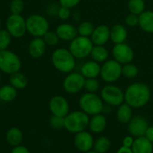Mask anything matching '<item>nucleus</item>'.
<instances>
[{"instance_id": "obj_22", "label": "nucleus", "mask_w": 153, "mask_h": 153, "mask_svg": "<svg viewBox=\"0 0 153 153\" xmlns=\"http://www.w3.org/2000/svg\"><path fill=\"white\" fill-rule=\"evenodd\" d=\"M131 149L134 153H153V143L145 136L137 137Z\"/></svg>"}, {"instance_id": "obj_8", "label": "nucleus", "mask_w": 153, "mask_h": 153, "mask_svg": "<svg viewBox=\"0 0 153 153\" xmlns=\"http://www.w3.org/2000/svg\"><path fill=\"white\" fill-rule=\"evenodd\" d=\"M100 76L108 84L116 82L122 76V65L115 59L107 60L101 65Z\"/></svg>"}, {"instance_id": "obj_4", "label": "nucleus", "mask_w": 153, "mask_h": 153, "mask_svg": "<svg viewBox=\"0 0 153 153\" xmlns=\"http://www.w3.org/2000/svg\"><path fill=\"white\" fill-rule=\"evenodd\" d=\"M100 96L96 93L86 92L82 94L79 100V106L82 111L88 116L101 114L104 110V104Z\"/></svg>"}, {"instance_id": "obj_18", "label": "nucleus", "mask_w": 153, "mask_h": 153, "mask_svg": "<svg viewBox=\"0 0 153 153\" xmlns=\"http://www.w3.org/2000/svg\"><path fill=\"white\" fill-rule=\"evenodd\" d=\"M47 48V44L45 43L43 38H34L28 46V53L29 55L34 58V59H39L46 52Z\"/></svg>"}, {"instance_id": "obj_11", "label": "nucleus", "mask_w": 153, "mask_h": 153, "mask_svg": "<svg viewBox=\"0 0 153 153\" xmlns=\"http://www.w3.org/2000/svg\"><path fill=\"white\" fill-rule=\"evenodd\" d=\"M85 78L81 73L71 72L67 74L63 81V88L65 92L69 94L79 93L84 88Z\"/></svg>"}, {"instance_id": "obj_16", "label": "nucleus", "mask_w": 153, "mask_h": 153, "mask_svg": "<svg viewBox=\"0 0 153 153\" xmlns=\"http://www.w3.org/2000/svg\"><path fill=\"white\" fill-rule=\"evenodd\" d=\"M91 39L94 45L105 46L110 40V28L105 24L96 26L91 36Z\"/></svg>"}, {"instance_id": "obj_7", "label": "nucleus", "mask_w": 153, "mask_h": 153, "mask_svg": "<svg viewBox=\"0 0 153 153\" xmlns=\"http://www.w3.org/2000/svg\"><path fill=\"white\" fill-rule=\"evenodd\" d=\"M22 67V61L20 57L11 50L5 49L0 51V71L13 74L19 72Z\"/></svg>"}, {"instance_id": "obj_40", "label": "nucleus", "mask_w": 153, "mask_h": 153, "mask_svg": "<svg viewBox=\"0 0 153 153\" xmlns=\"http://www.w3.org/2000/svg\"><path fill=\"white\" fill-rule=\"evenodd\" d=\"M82 0H59V4L61 6H65L67 8H74L75 6H77Z\"/></svg>"}, {"instance_id": "obj_39", "label": "nucleus", "mask_w": 153, "mask_h": 153, "mask_svg": "<svg viewBox=\"0 0 153 153\" xmlns=\"http://www.w3.org/2000/svg\"><path fill=\"white\" fill-rule=\"evenodd\" d=\"M125 23L128 27H135L139 23V15L129 13L125 18Z\"/></svg>"}, {"instance_id": "obj_10", "label": "nucleus", "mask_w": 153, "mask_h": 153, "mask_svg": "<svg viewBox=\"0 0 153 153\" xmlns=\"http://www.w3.org/2000/svg\"><path fill=\"white\" fill-rule=\"evenodd\" d=\"M6 30L12 37L19 39L27 31L26 20L21 14H10L6 19Z\"/></svg>"}, {"instance_id": "obj_33", "label": "nucleus", "mask_w": 153, "mask_h": 153, "mask_svg": "<svg viewBox=\"0 0 153 153\" xmlns=\"http://www.w3.org/2000/svg\"><path fill=\"white\" fill-rule=\"evenodd\" d=\"M100 82L96 78H89V79H85V82H84V90L87 92H91V93H96L99 90H100Z\"/></svg>"}, {"instance_id": "obj_48", "label": "nucleus", "mask_w": 153, "mask_h": 153, "mask_svg": "<svg viewBox=\"0 0 153 153\" xmlns=\"http://www.w3.org/2000/svg\"><path fill=\"white\" fill-rule=\"evenodd\" d=\"M152 85H153V80H152Z\"/></svg>"}, {"instance_id": "obj_37", "label": "nucleus", "mask_w": 153, "mask_h": 153, "mask_svg": "<svg viewBox=\"0 0 153 153\" xmlns=\"http://www.w3.org/2000/svg\"><path fill=\"white\" fill-rule=\"evenodd\" d=\"M24 8L22 0H12L10 4V12L12 14H21Z\"/></svg>"}, {"instance_id": "obj_45", "label": "nucleus", "mask_w": 153, "mask_h": 153, "mask_svg": "<svg viewBox=\"0 0 153 153\" xmlns=\"http://www.w3.org/2000/svg\"><path fill=\"white\" fill-rule=\"evenodd\" d=\"M85 153H98V152H94V151H90V152H85Z\"/></svg>"}, {"instance_id": "obj_24", "label": "nucleus", "mask_w": 153, "mask_h": 153, "mask_svg": "<svg viewBox=\"0 0 153 153\" xmlns=\"http://www.w3.org/2000/svg\"><path fill=\"white\" fill-rule=\"evenodd\" d=\"M92 60L96 61L99 64H103L109 57V52L105 46H98L94 45L92 50L91 52V56Z\"/></svg>"}, {"instance_id": "obj_17", "label": "nucleus", "mask_w": 153, "mask_h": 153, "mask_svg": "<svg viewBox=\"0 0 153 153\" xmlns=\"http://www.w3.org/2000/svg\"><path fill=\"white\" fill-rule=\"evenodd\" d=\"M56 33L57 34L60 40L71 41L78 36L77 28L71 23L64 22L56 27Z\"/></svg>"}, {"instance_id": "obj_46", "label": "nucleus", "mask_w": 153, "mask_h": 153, "mask_svg": "<svg viewBox=\"0 0 153 153\" xmlns=\"http://www.w3.org/2000/svg\"><path fill=\"white\" fill-rule=\"evenodd\" d=\"M1 24H2V22H1V19H0V30H1Z\"/></svg>"}, {"instance_id": "obj_9", "label": "nucleus", "mask_w": 153, "mask_h": 153, "mask_svg": "<svg viewBox=\"0 0 153 153\" xmlns=\"http://www.w3.org/2000/svg\"><path fill=\"white\" fill-rule=\"evenodd\" d=\"M100 97L106 104L112 107H119L125 101V92L121 88L114 84H108L100 91Z\"/></svg>"}, {"instance_id": "obj_5", "label": "nucleus", "mask_w": 153, "mask_h": 153, "mask_svg": "<svg viewBox=\"0 0 153 153\" xmlns=\"http://www.w3.org/2000/svg\"><path fill=\"white\" fill-rule=\"evenodd\" d=\"M93 46L91 38L78 35L70 41L69 50L76 59H85L91 56Z\"/></svg>"}, {"instance_id": "obj_28", "label": "nucleus", "mask_w": 153, "mask_h": 153, "mask_svg": "<svg viewBox=\"0 0 153 153\" xmlns=\"http://www.w3.org/2000/svg\"><path fill=\"white\" fill-rule=\"evenodd\" d=\"M17 97V90L11 84L4 85L0 88V100L3 102H11Z\"/></svg>"}, {"instance_id": "obj_15", "label": "nucleus", "mask_w": 153, "mask_h": 153, "mask_svg": "<svg viewBox=\"0 0 153 153\" xmlns=\"http://www.w3.org/2000/svg\"><path fill=\"white\" fill-rule=\"evenodd\" d=\"M94 142L95 141L91 134L85 130L75 134V136L74 139V144L75 148L78 151L84 153L88 152L93 149Z\"/></svg>"}, {"instance_id": "obj_42", "label": "nucleus", "mask_w": 153, "mask_h": 153, "mask_svg": "<svg viewBox=\"0 0 153 153\" xmlns=\"http://www.w3.org/2000/svg\"><path fill=\"white\" fill-rule=\"evenodd\" d=\"M10 153H30V152L25 146L18 145V146L13 147V149H12V151H11Z\"/></svg>"}, {"instance_id": "obj_19", "label": "nucleus", "mask_w": 153, "mask_h": 153, "mask_svg": "<svg viewBox=\"0 0 153 153\" xmlns=\"http://www.w3.org/2000/svg\"><path fill=\"white\" fill-rule=\"evenodd\" d=\"M100 64L91 59L82 64L80 73L85 79L97 78L100 74Z\"/></svg>"}, {"instance_id": "obj_13", "label": "nucleus", "mask_w": 153, "mask_h": 153, "mask_svg": "<svg viewBox=\"0 0 153 153\" xmlns=\"http://www.w3.org/2000/svg\"><path fill=\"white\" fill-rule=\"evenodd\" d=\"M48 108L52 115L62 117H65L70 111L69 102L61 95H56L52 97L49 100Z\"/></svg>"}, {"instance_id": "obj_21", "label": "nucleus", "mask_w": 153, "mask_h": 153, "mask_svg": "<svg viewBox=\"0 0 153 153\" xmlns=\"http://www.w3.org/2000/svg\"><path fill=\"white\" fill-rule=\"evenodd\" d=\"M106 126H107V119L104 115L98 114V115L91 116V117L90 118L88 127L90 128V131L91 133L96 134H101L106 129Z\"/></svg>"}, {"instance_id": "obj_14", "label": "nucleus", "mask_w": 153, "mask_h": 153, "mask_svg": "<svg viewBox=\"0 0 153 153\" xmlns=\"http://www.w3.org/2000/svg\"><path fill=\"white\" fill-rule=\"evenodd\" d=\"M149 127L148 120L143 116H135L128 123V131L132 136L137 138L145 135Z\"/></svg>"}, {"instance_id": "obj_29", "label": "nucleus", "mask_w": 153, "mask_h": 153, "mask_svg": "<svg viewBox=\"0 0 153 153\" xmlns=\"http://www.w3.org/2000/svg\"><path fill=\"white\" fill-rule=\"evenodd\" d=\"M110 140L107 136H100L94 142L93 151L98 153H106L110 149Z\"/></svg>"}, {"instance_id": "obj_1", "label": "nucleus", "mask_w": 153, "mask_h": 153, "mask_svg": "<svg viewBox=\"0 0 153 153\" xmlns=\"http://www.w3.org/2000/svg\"><path fill=\"white\" fill-rule=\"evenodd\" d=\"M150 87L142 82L130 84L125 91V102L133 108H141L146 106L151 100Z\"/></svg>"}, {"instance_id": "obj_43", "label": "nucleus", "mask_w": 153, "mask_h": 153, "mask_svg": "<svg viewBox=\"0 0 153 153\" xmlns=\"http://www.w3.org/2000/svg\"><path fill=\"white\" fill-rule=\"evenodd\" d=\"M144 136L153 143V126H149Z\"/></svg>"}, {"instance_id": "obj_3", "label": "nucleus", "mask_w": 153, "mask_h": 153, "mask_svg": "<svg viewBox=\"0 0 153 153\" xmlns=\"http://www.w3.org/2000/svg\"><path fill=\"white\" fill-rule=\"evenodd\" d=\"M90 117L82 110L69 112L65 117V129L71 134L84 131L89 126Z\"/></svg>"}, {"instance_id": "obj_25", "label": "nucleus", "mask_w": 153, "mask_h": 153, "mask_svg": "<svg viewBox=\"0 0 153 153\" xmlns=\"http://www.w3.org/2000/svg\"><path fill=\"white\" fill-rule=\"evenodd\" d=\"M22 138H23L22 132L17 127L10 128L5 134V140L7 143L11 145L12 147L21 145L22 142Z\"/></svg>"}, {"instance_id": "obj_31", "label": "nucleus", "mask_w": 153, "mask_h": 153, "mask_svg": "<svg viewBox=\"0 0 153 153\" xmlns=\"http://www.w3.org/2000/svg\"><path fill=\"white\" fill-rule=\"evenodd\" d=\"M94 28H95V26L93 25L92 22H91L89 21H83V22H80V24L77 27L78 35L82 36V37L91 38V36L94 30Z\"/></svg>"}, {"instance_id": "obj_44", "label": "nucleus", "mask_w": 153, "mask_h": 153, "mask_svg": "<svg viewBox=\"0 0 153 153\" xmlns=\"http://www.w3.org/2000/svg\"><path fill=\"white\" fill-rule=\"evenodd\" d=\"M117 153H134L131 148H127V147H125V146H121L118 151L117 152Z\"/></svg>"}, {"instance_id": "obj_6", "label": "nucleus", "mask_w": 153, "mask_h": 153, "mask_svg": "<svg viewBox=\"0 0 153 153\" xmlns=\"http://www.w3.org/2000/svg\"><path fill=\"white\" fill-rule=\"evenodd\" d=\"M27 31L34 38H42L49 29V23L46 17L40 14H30L26 19Z\"/></svg>"}, {"instance_id": "obj_47", "label": "nucleus", "mask_w": 153, "mask_h": 153, "mask_svg": "<svg viewBox=\"0 0 153 153\" xmlns=\"http://www.w3.org/2000/svg\"><path fill=\"white\" fill-rule=\"evenodd\" d=\"M1 72V71H0ZM0 80H1V74H0Z\"/></svg>"}, {"instance_id": "obj_26", "label": "nucleus", "mask_w": 153, "mask_h": 153, "mask_svg": "<svg viewBox=\"0 0 153 153\" xmlns=\"http://www.w3.org/2000/svg\"><path fill=\"white\" fill-rule=\"evenodd\" d=\"M117 118L121 124H128L133 118V108L126 102L121 104L117 111Z\"/></svg>"}, {"instance_id": "obj_30", "label": "nucleus", "mask_w": 153, "mask_h": 153, "mask_svg": "<svg viewBox=\"0 0 153 153\" xmlns=\"http://www.w3.org/2000/svg\"><path fill=\"white\" fill-rule=\"evenodd\" d=\"M127 7L129 13L136 15H140L145 11L146 3L144 0H128Z\"/></svg>"}, {"instance_id": "obj_32", "label": "nucleus", "mask_w": 153, "mask_h": 153, "mask_svg": "<svg viewBox=\"0 0 153 153\" xmlns=\"http://www.w3.org/2000/svg\"><path fill=\"white\" fill-rule=\"evenodd\" d=\"M139 74V68L136 65L128 63L122 65V76L127 79H134Z\"/></svg>"}, {"instance_id": "obj_23", "label": "nucleus", "mask_w": 153, "mask_h": 153, "mask_svg": "<svg viewBox=\"0 0 153 153\" xmlns=\"http://www.w3.org/2000/svg\"><path fill=\"white\" fill-rule=\"evenodd\" d=\"M139 27L146 33L153 34V11L145 10L139 15Z\"/></svg>"}, {"instance_id": "obj_35", "label": "nucleus", "mask_w": 153, "mask_h": 153, "mask_svg": "<svg viewBox=\"0 0 153 153\" xmlns=\"http://www.w3.org/2000/svg\"><path fill=\"white\" fill-rule=\"evenodd\" d=\"M42 38H43L45 43L47 44V46H50V47L56 46L60 40L57 34L56 33V31H49L48 30Z\"/></svg>"}, {"instance_id": "obj_20", "label": "nucleus", "mask_w": 153, "mask_h": 153, "mask_svg": "<svg viewBox=\"0 0 153 153\" xmlns=\"http://www.w3.org/2000/svg\"><path fill=\"white\" fill-rule=\"evenodd\" d=\"M128 37V31L126 27L121 23H117L110 28V40L116 44L124 43Z\"/></svg>"}, {"instance_id": "obj_27", "label": "nucleus", "mask_w": 153, "mask_h": 153, "mask_svg": "<svg viewBox=\"0 0 153 153\" xmlns=\"http://www.w3.org/2000/svg\"><path fill=\"white\" fill-rule=\"evenodd\" d=\"M9 82H10V84L13 87H14L16 90L25 89L28 85V82H29L27 76L24 74L21 73L20 71L16 72L13 74H10Z\"/></svg>"}, {"instance_id": "obj_38", "label": "nucleus", "mask_w": 153, "mask_h": 153, "mask_svg": "<svg viewBox=\"0 0 153 153\" xmlns=\"http://www.w3.org/2000/svg\"><path fill=\"white\" fill-rule=\"evenodd\" d=\"M56 15L58 16V18L62 21H66L70 18L71 16V9L65 7V6H59L57 9V13Z\"/></svg>"}, {"instance_id": "obj_34", "label": "nucleus", "mask_w": 153, "mask_h": 153, "mask_svg": "<svg viewBox=\"0 0 153 153\" xmlns=\"http://www.w3.org/2000/svg\"><path fill=\"white\" fill-rule=\"evenodd\" d=\"M11 40L12 36L7 31V30H0V51L7 49Z\"/></svg>"}, {"instance_id": "obj_36", "label": "nucleus", "mask_w": 153, "mask_h": 153, "mask_svg": "<svg viewBox=\"0 0 153 153\" xmlns=\"http://www.w3.org/2000/svg\"><path fill=\"white\" fill-rule=\"evenodd\" d=\"M49 125L52 128L56 130L65 128V117L52 115L49 118Z\"/></svg>"}, {"instance_id": "obj_12", "label": "nucleus", "mask_w": 153, "mask_h": 153, "mask_svg": "<svg viewBox=\"0 0 153 153\" xmlns=\"http://www.w3.org/2000/svg\"><path fill=\"white\" fill-rule=\"evenodd\" d=\"M112 56L113 59L123 65L133 62L134 58V52L128 44L124 42L114 45L112 48Z\"/></svg>"}, {"instance_id": "obj_41", "label": "nucleus", "mask_w": 153, "mask_h": 153, "mask_svg": "<svg viewBox=\"0 0 153 153\" xmlns=\"http://www.w3.org/2000/svg\"><path fill=\"white\" fill-rule=\"evenodd\" d=\"M134 136L132 135H127L123 139V146L127 147V148H132L133 144H134Z\"/></svg>"}, {"instance_id": "obj_2", "label": "nucleus", "mask_w": 153, "mask_h": 153, "mask_svg": "<svg viewBox=\"0 0 153 153\" xmlns=\"http://www.w3.org/2000/svg\"><path fill=\"white\" fill-rule=\"evenodd\" d=\"M53 66L59 72L69 74L74 71L76 65V58L73 56L69 49L59 48H56L51 56Z\"/></svg>"}]
</instances>
